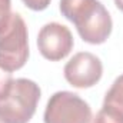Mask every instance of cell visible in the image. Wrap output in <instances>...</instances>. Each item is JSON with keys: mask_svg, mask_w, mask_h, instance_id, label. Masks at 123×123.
I'll use <instances>...</instances> for the list:
<instances>
[{"mask_svg": "<svg viewBox=\"0 0 123 123\" xmlns=\"http://www.w3.org/2000/svg\"><path fill=\"white\" fill-rule=\"evenodd\" d=\"M62 16L72 22L89 44L105 43L113 29V22L107 9L99 0H60Z\"/></svg>", "mask_w": 123, "mask_h": 123, "instance_id": "6da1fadb", "label": "cell"}, {"mask_svg": "<svg viewBox=\"0 0 123 123\" xmlns=\"http://www.w3.org/2000/svg\"><path fill=\"white\" fill-rule=\"evenodd\" d=\"M29 59V33L23 17L10 13L0 25V67L6 72L22 69Z\"/></svg>", "mask_w": 123, "mask_h": 123, "instance_id": "7a4b0ae2", "label": "cell"}, {"mask_svg": "<svg viewBox=\"0 0 123 123\" xmlns=\"http://www.w3.org/2000/svg\"><path fill=\"white\" fill-rule=\"evenodd\" d=\"M42 90L30 79H14L10 89L0 97V123H29L33 117Z\"/></svg>", "mask_w": 123, "mask_h": 123, "instance_id": "3957f363", "label": "cell"}, {"mask_svg": "<svg viewBox=\"0 0 123 123\" xmlns=\"http://www.w3.org/2000/svg\"><path fill=\"white\" fill-rule=\"evenodd\" d=\"M43 120L44 123H90L92 109L79 94L60 90L47 100Z\"/></svg>", "mask_w": 123, "mask_h": 123, "instance_id": "277c9868", "label": "cell"}, {"mask_svg": "<svg viewBox=\"0 0 123 123\" xmlns=\"http://www.w3.org/2000/svg\"><path fill=\"white\" fill-rule=\"evenodd\" d=\"M64 79L77 89H89L94 86L103 74L100 59L90 52H79L64 64Z\"/></svg>", "mask_w": 123, "mask_h": 123, "instance_id": "5b68a950", "label": "cell"}, {"mask_svg": "<svg viewBox=\"0 0 123 123\" xmlns=\"http://www.w3.org/2000/svg\"><path fill=\"white\" fill-rule=\"evenodd\" d=\"M73 34L64 25L57 22L46 23L37 34V47L40 55L50 62L64 59L73 49Z\"/></svg>", "mask_w": 123, "mask_h": 123, "instance_id": "8992f818", "label": "cell"}, {"mask_svg": "<svg viewBox=\"0 0 123 123\" xmlns=\"http://www.w3.org/2000/svg\"><path fill=\"white\" fill-rule=\"evenodd\" d=\"M103 106H110L123 113V74L115 79L110 89L106 92Z\"/></svg>", "mask_w": 123, "mask_h": 123, "instance_id": "52a82bcc", "label": "cell"}, {"mask_svg": "<svg viewBox=\"0 0 123 123\" xmlns=\"http://www.w3.org/2000/svg\"><path fill=\"white\" fill-rule=\"evenodd\" d=\"M93 123H123V113L110 106H103L93 119Z\"/></svg>", "mask_w": 123, "mask_h": 123, "instance_id": "ba28073f", "label": "cell"}, {"mask_svg": "<svg viewBox=\"0 0 123 123\" xmlns=\"http://www.w3.org/2000/svg\"><path fill=\"white\" fill-rule=\"evenodd\" d=\"M13 80H14V79H13L12 73L3 70V69L0 67V97L7 93V90L10 89V86H12V83H13Z\"/></svg>", "mask_w": 123, "mask_h": 123, "instance_id": "9c48e42d", "label": "cell"}, {"mask_svg": "<svg viewBox=\"0 0 123 123\" xmlns=\"http://www.w3.org/2000/svg\"><path fill=\"white\" fill-rule=\"evenodd\" d=\"M26 7H29L33 12H42L49 7L52 0H22Z\"/></svg>", "mask_w": 123, "mask_h": 123, "instance_id": "30bf717a", "label": "cell"}, {"mask_svg": "<svg viewBox=\"0 0 123 123\" xmlns=\"http://www.w3.org/2000/svg\"><path fill=\"white\" fill-rule=\"evenodd\" d=\"M10 7H12V0H0V25L12 13Z\"/></svg>", "mask_w": 123, "mask_h": 123, "instance_id": "8fae6325", "label": "cell"}, {"mask_svg": "<svg viewBox=\"0 0 123 123\" xmlns=\"http://www.w3.org/2000/svg\"><path fill=\"white\" fill-rule=\"evenodd\" d=\"M115 4L120 12H123V0H115Z\"/></svg>", "mask_w": 123, "mask_h": 123, "instance_id": "7c38bea8", "label": "cell"}]
</instances>
